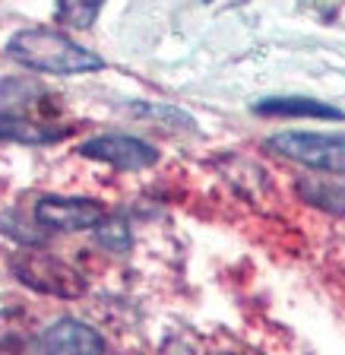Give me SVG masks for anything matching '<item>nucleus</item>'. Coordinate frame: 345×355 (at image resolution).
<instances>
[{"label":"nucleus","mask_w":345,"mask_h":355,"mask_svg":"<svg viewBox=\"0 0 345 355\" xmlns=\"http://www.w3.org/2000/svg\"><path fill=\"white\" fill-rule=\"evenodd\" d=\"M7 58L16 60L26 70H38V73H54V76H76V73H96L102 70L105 60L96 51L82 48L64 32L54 29H22L7 42Z\"/></svg>","instance_id":"obj_1"},{"label":"nucleus","mask_w":345,"mask_h":355,"mask_svg":"<svg viewBox=\"0 0 345 355\" xmlns=\"http://www.w3.org/2000/svg\"><path fill=\"white\" fill-rule=\"evenodd\" d=\"M13 276L26 288H35L42 295L54 298H80L86 292V276L76 266L64 263L54 254H38V251H22L13 257Z\"/></svg>","instance_id":"obj_2"},{"label":"nucleus","mask_w":345,"mask_h":355,"mask_svg":"<svg viewBox=\"0 0 345 355\" xmlns=\"http://www.w3.org/2000/svg\"><path fill=\"white\" fill-rule=\"evenodd\" d=\"M266 149L285 155L292 162L308 168L345 175V133H308V130H285L266 140Z\"/></svg>","instance_id":"obj_3"},{"label":"nucleus","mask_w":345,"mask_h":355,"mask_svg":"<svg viewBox=\"0 0 345 355\" xmlns=\"http://www.w3.org/2000/svg\"><path fill=\"white\" fill-rule=\"evenodd\" d=\"M32 219L51 232H86L105 219V207L89 197H42L32 209Z\"/></svg>","instance_id":"obj_4"},{"label":"nucleus","mask_w":345,"mask_h":355,"mask_svg":"<svg viewBox=\"0 0 345 355\" xmlns=\"http://www.w3.org/2000/svg\"><path fill=\"white\" fill-rule=\"evenodd\" d=\"M80 155L105 162L121 171H143L159 162L155 146L136 140V137H127V133H102V137H92V140H86L80 146Z\"/></svg>","instance_id":"obj_5"},{"label":"nucleus","mask_w":345,"mask_h":355,"mask_svg":"<svg viewBox=\"0 0 345 355\" xmlns=\"http://www.w3.org/2000/svg\"><path fill=\"white\" fill-rule=\"evenodd\" d=\"M32 349H35V352H54V355H60V352L64 355H96V352H105L108 343H105L102 333L92 330V327L82 324V320L60 318L38 333Z\"/></svg>","instance_id":"obj_6"},{"label":"nucleus","mask_w":345,"mask_h":355,"mask_svg":"<svg viewBox=\"0 0 345 355\" xmlns=\"http://www.w3.org/2000/svg\"><path fill=\"white\" fill-rule=\"evenodd\" d=\"M67 133H70V127H54L44 121L26 118V114L0 111V140L22 143V146H48V143H60Z\"/></svg>","instance_id":"obj_7"},{"label":"nucleus","mask_w":345,"mask_h":355,"mask_svg":"<svg viewBox=\"0 0 345 355\" xmlns=\"http://www.w3.org/2000/svg\"><path fill=\"white\" fill-rule=\"evenodd\" d=\"M257 114L266 118H320V121H342L345 114L339 108L317 98H304V96H279V98H260L254 105Z\"/></svg>","instance_id":"obj_8"},{"label":"nucleus","mask_w":345,"mask_h":355,"mask_svg":"<svg viewBox=\"0 0 345 355\" xmlns=\"http://www.w3.org/2000/svg\"><path fill=\"white\" fill-rule=\"evenodd\" d=\"M105 0H57L54 3V19L67 29H92L102 13Z\"/></svg>","instance_id":"obj_9"},{"label":"nucleus","mask_w":345,"mask_h":355,"mask_svg":"<svg viewBox=\"0 0 345 355\" xmlns=\"http://www.w3.org/2000/svg\"><path fill=\"white\" fill-rule=\"evenodd\" d=\"M96 238H98L102 248H108V251H114V254L130 251V244H133V235H130V229H127V222L124 219H108V216L96 225Z\"/></svg>","instance_id":"obj_10"}]
</instances>
